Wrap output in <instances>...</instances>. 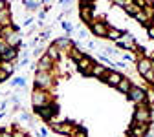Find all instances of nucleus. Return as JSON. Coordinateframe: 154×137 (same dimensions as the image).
I'll return each instance as SVG.
<instances>
[{
    "mask_svg": "<svg viewBox=\"0 0 154 137\" xmlns=\"http://www.w3.org/2000/svg\"><path fill=\"white\" fill-rule=\"evenodd\" d=\"M92 66H94V61H92L88 55H83V58H81L79 62H77V70H79L83 75H90Z\"/></svg>",
    "mask_w": 154,
    "mask_h": 137,
    "instance_id": "5",
    "label": "nucleus"
},
{
    "mask_svg": "<svg viewBox=\"0 0 154 137\" xmlns=\"http://www.w3.org/2000/svg\"><path fill=\"white\" fill-rule=\"evenodd\" d=\"M147 130H149V124H136V123L130 124V135L134 137H145Z\"/></svg>",
    "mask_w": 154,
    "mask_h": 137,
    "instance_id": "9",
    "label": "nucleus"
},
{
    "mask_svg": "<svg viewBox=\"0 0 154 137\" xmlns=\"http://www.w3.org/2000/svg\"><path fill=\"white\" fill-rule=\"evenodd\" d=\"M51 128H53V132L63 133V135H68V133H72V132H77L70 123H53V124H51Z\"/></svg>",
    "mask_w": 154,
    "mask_h": 137,
    "instance_id": "7",
    "label": "nucleus"
},
{
    "mask_svg": "<svg viewBox=\"0 0 154 137\" xmlns=\"http://www.w3.org/2000/svg\"><path fill=\"white\" fill-rule=\"evenodd\" d=\"M123 31L118 29V28H108V33H106V38H110V40H121L123 38Z\"/></svg>",
    "mask_w": 154,
    "mask_h": 137,
    "instance_id": "15",
    "label": "nucleus"
},
{
    "mask_svg": "<svg viewBox=\"0 0 154 137\" xmlns=\"http://www.w3.org/2000/svg\"><path fill=\"white\" fill-rule=\"evenodd\" d=\"M150 24H154V16H152V20H150Z\"/></svg>",
    "mask_w": 154,
    "mask_h": 137,
    "instance_id": "37",
    "label": "nucleus"
},
{
    "mask_svg": "<svg viewBox=\"0 0 154 137\" xmlns=\"http://www.w3.org/2000/svg\"><path fill=\"white\" fill-rule=\"evenodd\" d=\"M149 70H150V58L141 57L140 61H138V73H140V75H145Z\"/></svg>",
    "mask_w": 154,
    "mask_h": 137,
    "instance_id": "14",
    "label": "nucleus"
},
{
    "mask_svg": "<svg viewBox=\"0 0 154 137\" xmlns=\"http://www.w3.org/2000/svg\"><path fill=\"white\" fill-rule=\"evenodd\" d=\"M127 95L130 97V101H132V103H136V104H143L145 99H147V91H145L141 86H132L130 91H128Z\"/></svg>",
    "mask_w": 154,
    "mask_h": 137,
    "instance_id": "2",
    "label": "nucleus"
},
{
    "mask_svg": "<svg viewBox=\"0 0 154 137\" xmlns=\"http://www.w3.org/2000/svg\"><path fill=\"white\" fill-rule=\"evenodd\" d=\"M17 55H18L17 48H8L2 55H0V58H2V61H13V58H17Z\"/></svg>",
    "mask_w": 154,
    "mask_h": 137,
    "instance_id": "17",
    "label": "nucleus"
},
{
    "mask_svg": "<svg viewBox=\"0 0 154 137\" xmlns=\"http://www.w3.org/2000/svg\"><path fill=\"white\" fill-rule=\"evenodd\" d=\"M9 22H11V13H9V9L0 11V26L6 28V26H9Z\"/></svg>",
    "mask_w": 154,
    "mask_h": 137,
    "instance_id": "19",
    "label": "nucleus"
},
{
    "mask_svg": "<svg viewBox=\"0 0 154 137\" xmlns=\"http://www.w3.org/2000/svg\"><path fill=\"white\" fill-rule=\"evenodd\" d=\"M130 88H132V82H130L128 79H125V77H123L121 82L118 84V90H119L121 93H128V91H130Z\"/></svg>",
    "mask_w": 154,
    "mask_h": 137,
    "instance_id": "21",
    "label": "nucleus"
},
{
    "mask_svg": "<svg viewBox=\"0 0 154 137\" xmlns=\"http://www.w3.org/2000/svg\"><path fill=\"white\" fill-rule=\"evenodd\" d=\"M125 11H127L130 16H136V15H138L141 9L136 6V2H125Z\"/></svg>",
    "mask_w": 154,
    "mask_h": 137,
    "instance_id": "20",
    "label": "nucleus"
},
{
    "mask_svg": "<svg viewBox=\"0 0 154 137\" xmlns=\"http://www.w3.org/2000/svg\"><path fill=\"white\" fill-rule=\"evenodd\" d=\"M147 33H149V38H154V24L147 26Z\"/></svg>",
    "mask_w": 154,
    "mask_h": 137,
    "instance_id": "29",
    "label": "nucleus"
},
{
    "mask_svg": "<svg viewBox=\"0 0 154 137\" xmlns=\"http://www.w3.org/2000/svg\"><path fill=\"white\" fill-rule=\"evenodd\" d=\"M53 46L57 49H68V48H72V40L70 38H57V40L53 42Z\"/></svg>",
    "mask_w": 154,
    "mask_h": 137,
    "instance_id": "18",
    "label": "nucleus"
},
{
    "mask_svg": "<svg viewBox=\"0 0 154 137\" xmlns=\"http://www.w3.org/2000/svg\"><path fill=\"white\" fill-rule=\"evenodd\" d=\"M90 28H92V33L97 37H106V33H108V26L105 22H94Z\"/></svg>",
    "mask_w": 154,
    "mask_h": 137,
    "instance_id": "10",
    "label": "nucleus"
},
{
    "mask_svg": "<svg viewBox=\"0 0 154 137\" xmlns=\"http://www.w3.org/2000/svg\"><path fill=\"white\" fill-rule=\"evenodd\" d=\"M11 137H26V133H24L22 130H18V128H17V130L11 133Z\"/></svg>",
    "mask_w": 154,
    "mask_h": 137,
    "instance_id": "30",
    "label": "nucleus"
},
{
    "mask_svg": "<svg viewBox=\"0 0 154 137\" xmlns=\"http://www.w3.org/2000/svg\"><path fill=\"white\" fill-rule=\"evenodd\" d=\"M35 112L41 115L44 121H50V119H53V115L57 113V106H55V104H51V106L46 104V106H42V108H37Z\"/></svg>",
    "mask_w": 154,
    "mask_h": 137,
    "instance_id": "6",
    "label": "nucleus"
},
{
    "mask_svg": "<svg viewBox=\"0 0 154 137\" xmlns=\"http://www.w3.org/2000/svg\"><path fill=\"white\" fill-rule=\"evenodd\" d=\"M50 82H51L50 71H37V73H35V88L42 90V88L50 86Z\"/></svg>",
    "mask_w": 154,
    "mask_h": 137,
    "instance_id": "4",
    "label": "nucleus"
},
{
    "mask_svg": "<svg viewBox=\"0 0 154 137\" xmlns=\"http://www.w3.org/2000/svg\"><path fill=\"white\" fill-rule=\"evenodd\" d=\"M83 55H85V53H83V51H81L79 48H77V46H73V48L70 49V57L73 58V61H75V62H79V61H81V58H83Z\"/></svg>",
    "mask_w": 154,
    "mask_h": 137,
    "instance_id": "22",
    "label": "nucleus"
},
{
    "mask_svg": "<svg viewBox=\"0 0 154 137\" xmlns=\"http://www.w3.org/2000/svg\"><path fill=\"white\" fill-rule=\"evenodd\" d=\"M152 11H154V2H152Z\"/></svg>",
    "mask_w": 154,
    "mask_h": 137,
    "instance_id": "38",
    "label": "nucleus"
},
{
    "mask_svg": "<svg viewBox=\"0 0 154 137\" xmlns=\"http://www.w3.org/2000/svg\"><path fill=\"white\" fill-rule=\"evenodd\" d=\"M31 22H33V18H26V20H24V26H31Z\"/></svg>",
    "mask_w": 154,
    "mask_h": 137,
    "instance_id": "36",
    "label": "nucleus"
},
{
    "mask_svg": "<svg viewBox=\"0 0 154 137\" xmlns=\"http://www.w3.org/2000/svg\"><path fill=\"white\" fill-rule=\"evenodd\" d=\"M9 84L11 86H26V79H24V77H15Z\"/></svg>",
    "mask_w": 154,
    "mask_h": 137,
    "instance_id": "25",
    "label": "nucleus"
},
{
    "mask_svg": "<svg viewBox=\"0 0 154 137\" xmlns=\"http://www.w3.org/2000/svg\"><path fill=\"white\" fill-rule=\"evenodd\" d=\"M121 79H123V75H121V73H118V71H108L103 81H105L108 86H116V88H118V84L121 82Z\"/></svg>",
    "mask_w": 154,
    "mask_h": 137,
    "instance_id": "8",
    "label": "nucleus"
},
{
    "mask_svg": "<svg viewBox=\"0 0 154 137\" xmlns=\"http://www.w3.org/2000/svg\"><path fill=\"white\" fill-rule=\"evenodd\" d=\"M0 137H11L9 128H2V130H0Z\"/></svg>",
    "mask_w": 154,
    "mask_h": 137,
    "instance_id": "31",
    "label": "nucleus"
},
{
    "mask_svg": "<svg viewBox=\"0 0 154 137\" xmlns=\"http://www.w3.org/2000/svg\"><path fill=\"white\" fill-rule=\"evenodd\" d=\"M134 123L136 124H149L150 123V110H149V106H145V104H140V106H136V110H134Z\"/></svg>",
    "mask_w": 154,
    "mask_h": 137,
    "instance_id": "1",
    "label": "nucleus"
},
{
    "mask_svg": "<svg viewBox=\"0 0 154 137\" xmlns=\"http://www.w3.org/2000/svg\"><path fill=\"white\" fill-rule=\"evenodd\" d=\"M106 73H108L106 66H101V64H94V66H92V71H90V75L97 77V79H105Z\"/></svg>",
    "mask_w": 154,
    "mask_h": 137,
    "instance_id": "11",
    "label": "nucleus"
},
{
    "mask_svg": "<svg viewBox=\"0 0 154 137\" xmlns=\"http://www.w3.org/2000/svg\"><path fill=\"white\" fill-rule=\"evenodd\" d=\"M8 6H9V2H4V0H0V11L8 9Z\"/></svg>",
    "mask_w": 154,
    "mask_h": 137,
    "instance_id": "34",
    "label": "nucleus"
},
{
    "mask_svg": "<svg viewBox=\"0 0 154 137\" xmlns=\"http://www.w3.org/2000/svg\"><path fill=\"white\" fill-rule=\"evenodd\" d=\"M61 26H63V29H64V31H66L68 35H70V33H72V29H73L70 22H61Z\"/></svg>",
    "mask_w": 154,
    "mask_h": 137,
    "instance_id": "28",
    "label": "nucleus"
},
{
    "mask_svg": "<svg viewBox=\"0 0 154 137\" xmlns=\"http://www.w3.org/2000/svg\"><path fill=\"white\" fill-rule=\"evenodd\" d=\"M73 137H86V133H85V130H77V133Z\"/></svg>",
    "mask_w": 154,
    "mask_h": 137,
    "instance_id": "35",
    "label": "nucleus"
},
{
    "mask_svg": "<svg viewBox=\"0 0 154 137\" xmlns=\"http://www.w3.org/2000/svg\"><path fill=\"white\" fill-rule=\"evenodd\" d=\"M127 137H134V135H130V133H128V135H127Z\"/></svg>",
    "mask_w": 154,
    "mask_h": 137,
    "instance_id": "39",
    "label": "nucleus"
},
{
    "mask_svg": "<svg viewBox=\"0 0 154 137\" xmlns=\"http://www.w3.org/2000/svg\"><path fill=\"white\" fill-rule=\"evenodd\" d=\"M51 58L48 57V55H44V57H41V61L37 62V66H38V70L37 71H50V68H51Z\"/></svg>",
    "mask_w": 154,
    "mask_h": 137,
    "instance_id": "12",
    "label": "nucleus"
},
{
    "mask_svg": "<svg viewBox=\"0 0 154 137\" xmlns=\"http://www.w3.org/2000/svg\"><path fill=\"white\" fill-rule=\"evenodd\" d=\"M31 103H33L35 108H42V106H46V103H48V93H46L44 90L35 88L33 93H31Z\"/></svg>",
    "mask_w": 154,
    "mask_h": 137,
    "instance_id": "3",
    "label": "nucleus"
},
{
    "mask_svg": "<svg viewBox=\"0 0 154 137\" xmlns=\"http://www.w3.org/2000/svg\"><path fill=\"white\" fill-rule=\"evenodd\" d=\"M18 119H20V121H31V117H29V113H20Z\"/></svg>",
    "mask_w": 154,
    "mask_h": 137,
    "instance_id": "33",
    "label": "nucleus"
},
{
    "mask_svg": "<svg viewBox=\"0 0 154 137\" xmlns=\"http://www.w3.org/2000/svg\"><path fill=\"white\" fill-rule=\"evenodd\" d=\"M81 18H83L88 26H92V24H94V9H90V7H81Z\"/></svg>",
    "mask_w": 154,
    "mask_h": 137,
    "instance_id": "13",
    "label": "nucleus"
},
{
    "mask_svg": "<svg viewBox=\"0 0 154 137\" xmlns=\"http://www.w3.org/2000/svg\"><path fill=\"white\" fill-rule=\"evenodd\" d=\"M8 48H11V46H8V44H6V40H0V55H2Z\"/></svg>",
    "mask_w": 154,
    "mask_h": 137,
    "instance_id": "32",
    "label": "nucleus"
},
{
    "mask_svg": "<svg viewBox=\"0 0 154 137\" xmlns=\"http://www.w3.org/2000/svg\"><path fill=\"white\" fill-rule=\"evenodd\" d=\"M6 79H9V73H8L6 70H2V68H0V82H4Z\"/></svg>",
    "mask_w": 154,
    "mask_h": 137,
    "instance_id": "27",
    "label": "nucleus"
},
{
    "mask_svg": "<svg viewBox=\"0 0 154 137\" xmlns=\"http://www.w3.org/2000/svg\"><path fill=\"white\" fill-rule=\"evenodd\" d=\"M125 38H121L119 40V48H127V49H130V48H136V44H134V37L132 35H123Z\"/></svg>",
    "mask_w": 154,
    "mask_h": 137,
    "instance_id": "16",
    "label": "nucleus"
},
{
    "mask_svg": "<svg viewBox=\"0 0 154 137\" xmlns=\"http://www.w3.org/2000/svg\"><path fill=\"white\" fill-rule=\"evenodd\" d=\"M0 95H2V93H0Z\"/></svg>",
    "mask_w": 154,
    "mask_h": 137,
    "instance_id": "40",
    "label": "nucleus"
},
{
    "mask_svg": "<svg viewBox=\"0 0 154 137\" xmlns=\"http://www.w3.org/2000/svg\"><path fill=\"white\" fill-rule=\"evenodd\" d=\"M143 77H145V79H147V81H149L150 84H154V71H152V70H149V71H147V73H145Z\"/></svg>",
    "mask_w": 154,
    "mask_h": 137,
    "instance_id": "26",
    "label": "nucleus"
},
{
    "mask_svg": "<svg viewBox=\"0 0 154 137\" xmlns=\"http://www.w3.org/2000/svg\"><path fill=\"white\" fill-rule=\"evenodd\" d=\"M28 11H33V9H37V7H41V4H38V2H28V0H22V2H20Z\"/></svg>",
    "mask_w": 154,
    "mask_h": 137,
    "instance_id": "24",
    "label": "nucleus"
},
{
    "mask_svg": "<svg viewBox=\"0 0 154 137\" xmlns=\"http://www.w3.org/2000/svg\"><path fill=\"white\" fill-rule=\"evenodd\" d=\"M46 55L51 58V61H57V58H59V49H57V48L51 44V46L48 48V53H46Z\"/></svg>",
    "mask_w": 154,
    "mask_h": 137,
    "instance_id": "23",
    "label": "nucleus"
}]
</instances>
